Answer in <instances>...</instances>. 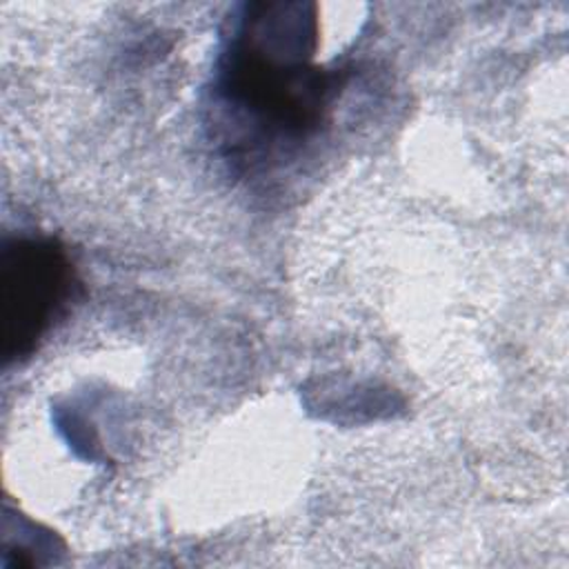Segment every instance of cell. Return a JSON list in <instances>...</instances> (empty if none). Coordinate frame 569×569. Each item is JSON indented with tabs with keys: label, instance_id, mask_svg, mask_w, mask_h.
I'll return each instance as SVG.
<instances>
[{
	"label": "cell",
	"instance_id": "7a4b0ae2",
	"mask_svg": "<svg viewBox=\"0 0 569 569\" xmlns=\"http://www.w3.org/2000/svg\"><path fill=\"white\" fill-rule=\"evenodd\" d=\"M80 282L67 249L49 236H13L0 247V338L7 362L29 358L67 316Z\"/></svg>",
	"mask_w": 569,
	"mask_h": 569
},
{
	"label": "cell",
	"instance_id": "6da1fadb",
	"mask_svg": "<svg viewBox=\"0 0 569 569\" xmlns=\"http://www.w3.org/2000/svg\"><path fill=\"white\" fill-rule=\"evenodd\" d=\"M313 11L302 2H251L236 18L216 76L231 160H280L325 122L338 76L313 64Z\"/></svg>",
	"mask_w": 569,
	"mask_h": 569
}]
</instances>
